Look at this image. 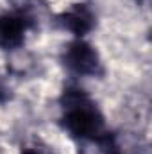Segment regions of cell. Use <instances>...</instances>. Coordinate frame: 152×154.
<instances>
[{"mask_svg":"<svg viewBox=\"0 0 152 154\" xmlns=\"http://www.w3.org/2000/svg\"><path fill=\"white\" fill-rule=\"evenodd\" d=\"M63 124L77 138L100 140L106 125L93 100L79 88H66L63 93Z\"/></svg>","mask_w":152,"mask_h":154,"instance_id":"cell-1","label":"cell"},{"mask_svg":"<svg viewBox=\"0 0 152 154\" xmlns=\"http://www.w3.org/2000/svg\"><path fill=\"white\" fill-rule=\"evenodd\" d=\"M61 23L65 29L72 31L75 36H84L86 32L91 31L93 23H95V18H93V13L82 5V4H77L74 7H70L68 11H65L61 14Z\"/></svg>","mask_w":152,"mask_h":154,"instance_id":"cell-4","label":"cell"},{"mask_svg":"<svg viewBox=\"0 0 152 154\" xmlns=\"http://www.w3.org/2000/svg\"><path fill=\"white\" fill-rule=\"evenodd\" d=\"M29 18L23 13L0 14V47L7 50L20 47L29 31Z\"/></svg>","mask_w":152,"mask_h":154,"instance_id":"cell-3","label":"cell"},{"mask_svg":"<svg viewBox=\"0 0 152 154\" xmlns=\"http://www.w3.org/2000/svg\"><path fill=\"white\" fill-rule=\"evenodd\" d=\"M65 65L79 75H100L102 63L97 50L84 39H75L65 48Z\"/></svg>","mask_w":152,"mask_h":154,"instance_id":"cell-2","label":"cell"},{"mask_svg":"<svg viewBox=\"0 0 152 154\" xmlns=\"http://www.w3.org/2000/svg\"><path fill=\"white\" fill-rule=\"evenodd\" d=\"M5 95H7V93H5V88H4V86H0V102L5 99Z\"/></svg>","mask_w":152,"mask_h":154,"instance_id":"cell-5","label":"cell"}]
</instances>
